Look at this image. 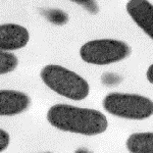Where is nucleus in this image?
<instances>
[{"instance_id":"obj_4","label":"nucleus","mask_w":153,"mask_h":153,"mask_svg":"<svg viewBox=\"0 0 153 153\" xmlns=\"http://www.w3.org/2000/svg\"><path fill=\"white\" fill-rule=\"evenodd\" d=\"M131 54L126 42L115 39H97L85 43L80 49V56L85 62L107 65L124 60Z\"/></svg>"},{"instance_id":"obj_3","label":"nucleus","mask_w":153,"mask_h":153,"mask_svg":"<svg viewBox=\"0 0 153 153\" xmlns=\"http://www.w3.org/2000/svg\"><path fill=\"white\" fill-rule=\"evenodd\" d=\"M102 105L108 113L126 120H142L153 115V101L138 94L110 93L104 97Z\"/></svg>"},{"instance_id":"obj_8","label":"nucleus","mask_w":153,"mask_h":153,"mask_svg":"<svg viewBox=\"0 0 153 153\" xmlns=\"http://www.w3.org/2000/svg\"><path fill=\"white\" fill-rule=\"evenodd\" d=\"M130 153H153V133H135L127 140Z\"/></svg>"},{"instance_id":"obj_7","label":"nucleus","mask_w":153,"mask_h":153,"mask_svg":"<svg viewBox=\"0 0 153 153\" xmlns=\"http://www.w3.org/2000/svg\"><path fill=\"white\" fill-rule=\"evenodd\" d=\"M31 104V99L26 93L16 90L0 91V114L12 117L26 111Z\"/></svg>"},{"instance_id":"obj_2","label":"nucleus","mask_w":153,"mask_h":153,"mask_svg":"<svg viewBox=\"0 0 153 153\" xmlns=\"http://www.w3.org/2000/svg\"><path fill=\"white\" fill-rule=\"evenodd\" d=\"M41 79L48 88L71 100H83L89 94L90 87L83 76L57 65H48L41 71Z\"/></svg>"},{"instance_id":"obj_6","label":"nucleus","mask_w":153,"mask_h":153,"mask_svg":"<svg viewBox=\"0 0 153 153\" xmlns=\"http://www.w3.org/2000/svg\"><path fill=\"white\" fill-rule=\"evenodd\" d=\"M30 34L25 27L16 24H3L0 27L1 51H12L24 48L28 44Z\"/></svg>"},{"instance_id":"obj_15","label":"nucleus","mask_w":153,"mask_h":153,"mask_svg":"<svg viewBox=\"0 0 153 153\" xmlns=\"http://www.w3.org/2000/svg\"><path fill=\"white\" fill-rule=\"evenodd\" d=\"M75 153H93V152L89 151L88 149H85V148H80V149L76 150Z\"/></svg>"},{"instance_id":"obj_9","label":"nucleus","mask_w":153,"mask_h":153,"mask_svg":"<svg viewBox=\"0 0 153 153\" xmlns=\"http://www.w3.org/2000/svg\"><path fill=\"white\" fill-rule=\"evenodd\" d=\"M19 65V59L9 51H1L0 53V74L5 75L14 71Z\"/></svg>"},{"instance_id":"obj_12","label":"nucleus","mask_w":153,"mask_h":153,"mask_svg":"<svg viewBox=\"0 0 153 153\" xmlns=\"http://www.w3.org/2000/svg\"><path fill=\"white\" fill-rule=\"evenodd\" d=\"M10 142L9 134L4 130H0V151H4Z\"/></svg>"},{"instance_id":"obj_16","label":"nucleus","mask_w":153,"mask_h":153,"mask_svg":"<svg viewBox=\"0 0 153 153\" xmlns=\"http://www.w3.org/2000/svg\"><path fill=\"white\" fill-rule=\"evenodd\" d=\"M46 153H50V152H46Z\"/></svg>"},{"instance_id":"obj_1","label":"nucleus","mask_w":153,"mask_h":153,"mask_svg":"<svg viewBox=\"0 0 153 153\" xmlns=\"http://www.w3.org/2000/svg\"><path fill=\"white\" fill-rule=\"evenodd\" d=\"M47 120L63 132L86 136L102 134L108 127L107 118L102 112L68 104H55L49 108Z\"/></svg>"},{"instance_id":"obj_14","label":"nucleus","mask_w":153,"mask_h":153,"mask_svg":"<svg viewBox=\"0 0 153 153\" xmlns=\"http://www.w3.org/2000/svg\"><path fill=\"white\" fill-rule=\"evenodd\" d=\"M146 76H147L148 82L153 84V63L149 66V68H148L147 73H146Z\"/></svg>"},{"instance_id":"obj_10","label":"nucleus","mask_w":153,"mask_h":153,"mask_svg":"<svg viewBox=\"0 0 153 153\" xmlns=\"http://www.w3.org/2000/svg\"><path fill=\"white\" fill-rule=\"evenodd\" d=\"M41 13L48 22L56 26H61L68 22V13L60 9H43L41 10Z\"/></svg>"},{"instance_id":"obj_11","label":"nucleus","mask_w":153,"mask_h":153,"mask_svg":"<svg viewBox=\"0 0 153 153\" xmlns=\"http://www.w3.org/2000/svg\"><path fill=\"white\" fill-rule=\"evenodd\" d=\"M71 1L83 6L91 14H96L99 11V6H98L96 0H71Z\"/></svg>"},{"instance_id":"obj_13","label":"nucleus","mask_w":153,"mask_h":153,"mask_svg":"<svg viewBox=\"0 0 153 153\" xmlns=\"http://www.w3.org/2000/svg\"><path fill=\"white\" fill-rule=\"evenodd\" d=\"M103 79H106V81H103V83L106 84V85H109V86H112V85H115L117 84V76L113 75V74H106V75L103 76Z\"/></svg>"},{"instance_id":"obj_5","label":"nucleus","mask_w":153,"mask_h":153,"mask_svg":"<svg viewBox=\"0 0 153 153\" xmlns=\"http://www.w3.org/2000/svg\"><path fill=\"white\" fill-rule=\"evenodd\" d=\"M134 23L153 40V4L148 0H129L126 6Z\"/></svg>"}]
</instances>
